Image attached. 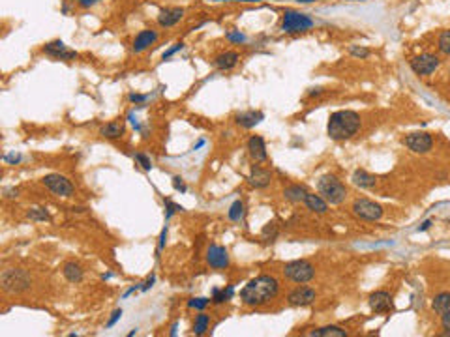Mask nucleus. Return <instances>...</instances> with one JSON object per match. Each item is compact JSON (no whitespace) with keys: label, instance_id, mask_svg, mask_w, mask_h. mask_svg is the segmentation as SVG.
Instances as JSON below:
<instances>
[{"label":"nucleus","instance_id":"f257e3e1","mask_svg":"<svg viewBox=\"0 0 450 337\" xmlns=\"http://www.w3.org/2000/svg\"><path fill=\"white\" fill-rule=\"evenodd\" d=\"M280 283L272 275H257L255 279L248 281V285L240 291V300L250 307H259L278 296Z\"/></svg>","mask_w":450,"mask_h":337},{"label":"nucleus","instance_id":"f03ea898","mask_svg":"<svg viewBox=\"0 0 450 337\" xmlns=\"http://www.w3.org/2000/svg\"><path fill=\"white\" fill-rule=\"evenodd\" d=\"M358 128H360L358 112L343 109V111L332 112L330 118H328L326 131H328V137H330L332 140H345V139H351V137L358 131Z\"/></svg>","mask_w":450,"mask_h":337},{"label":"nucleus","instance_id":"7ed1b4c3","mask_svg":"<svg viewBox=\"0 0 450 337\" xmlns=\"http://www.w3.org/2000/svg\"><path fill=\"white\" fill-rule=\"evenodd\" d=\"M317 189H319V195L325 199L326 202L330 204H342L347 197V189L345 185L340 182V180L334 176V174H325L317 180Z\"/></svg>","mask_w":450,"mask_h":337},{"label":"nucleus","instance_id":"20e7f679","mask_svg":"<svg viewBox=\"0 0 450 337\" xmlns=\"http://www.w3.org/2000/svg\"><path fill=\"white\" fill-rule=\"evenodd\" d=\"M0 283H2V288L6 292H22L30 286V275L25 270L11 268L6 270L4 274H2Z\"/></svg>","mask_w":450,"mask_h":337},{"label":"nucleus","instance_id":"39448f33","mask_svg":"<svg viewBox=\"0 0 450 337\" xmlns=\"http://www.w3.org/2000/svg\"><path fill=\"white\" fill-rule=\"evenodd\" d=\"M283 274H285L287 279L295 281V283H308V281L313 279L315 270L308 260L298 258V260H291V262H287L283 266Z\"/></svg>","mask_w":450,"mask_h":337},{"label":"nucleus","instance_id":"423d86ee","mask_svg":"<svg viewBox=\"0 0 450 337\" xmlns=\"http://www.w3.org/2000/svg\"><path fill=\"white\" fill-rule=\"evenodd\" d=\"M311 27H313L311 17L304 15V13H298V11H285L283 21H281V28H283V32L287 34L306 32V30H309Z\"/></svg>","mask_w":450,"mask_h":337},{"label":"nucleus","instance_id":"0eeeda50","mask_svg":"<svg viewBox=\"0 0 450 337\" xmlns=\"http://www.w3.org/2000/svg\"><path fill=\"white\" fill-rule=\"evenodd\" d=\"M353 213L364 221H379L382 218V208L370 199H358L353 204Z\"/></svg>","mask_w":450,"mask_h":337},{"label":"nucleus","instance_id":"6e6552de","mask_svg":"<svg viewBox=\"0 0 450 337\" xmlns=\"http://www.w3.org/2000/svg\"><path fill=\"white\" fill-rule=\"evenodd\" d=\"M41 184L58 197H72L73 195V185L72 182L62 176V174H47L41 178Z\"/></svg>","mask_w":450,"mask_h":337},{"label":"nucleus","instance_id":"1a4fd4ad","mask_svg":"<svg viewBox=\"0 0 450 337\" xmlns=\"http://www.w3.org/2000/svg\"><path fill=\"white\" fill-rule=\"evenodd\" d=\"M403 145L409 148L411 152L415 154H426V152L432 150L433 140L432 137L424 131H416V133H409L403 137Z\"/></svg>","mask_w":450,"mask_h":337},{"label":"nucleus","instance_id":"9d476101","mask_svg":"<svg viewBox=\"0 0 450 337\" xmlns=\"http://www.w3.org/2000/svg\"><path fill=\"white\" fill-rule=\"evenodd\" d=\"M409 64H411V69H413L416 75H430V73H433L439 67V58L435 55L424 53V55L420 56H415Z\"/></svg>","mask_w":450,"mask_h":337},{"label":"nucleus","instance_id":"9b49d317","mask_svg":"<svg viewBox=\"0 0 450 337\" xmlns=\"http://www.w3.org/2000/svg\"><path fill=\"white\" fill-rule=\"evenodd\" d=\"M315 298H317V294H315L313 288H309V286H298V288L289 292L287 302H289V305H292V307H306V305L315 302Z\"/></svg>","mask_w":450,"mask_h":337},{"label":"nucleus","instance_id":"f8f14e48","mask_svg":"<svg viewBox=\"0 0 450 337\" xmlns=\"http://www.w3.org/2000/svg\"><path fill=\"white\" fill-rule=\"evenodd\" d=\"M368 303H370V309L373 313H387L392 309V296L387 291H375L370 294Z\"/></svg>","mask_w":450,"mask_h":337},{"label":"nucleus","instance_id":"ddd939ff","mask_svg":"<svg viewBox=\"0 0 450 337\" xmlns=\"http://www.w3.org/2000/svg\"><path fill=\"white\" fill-rule=\"evenodd\" d=\"M207 262L216 270L227 268L229 266V253L223 246H210L207 249Z\"/></svg>","mask_w":450,"mask_h":337},{"label":"nucleus","instance_id":"4468645a","mask_svg":"<svg viewBox=\"0 0 450 337\" xmlns=\"http://www.w3.org/2000/svg\"><path fill=\"white\" fill-rule=\"evenodd\" d=\"M43 53L53 56V58H60V60H73V58H77V53L68 49L66 45H64V41H60V39H55V41L45 45Z\"/></svg>","mask_w":450,"mask_h":337},{"label":"nucleus","instance_id":"2eb2a0df","mask_svg":"<svg viewBox=\"0 0 450 337\" xmlns=\"http://www.w3.org/2000/svg\"><path fill=\"white\" fill-rule=\"evenodd\" d=\"M248 152H250V157H252L255 163H263L266 161V145H264L263 137H259V135H253L252 139L248 140Z\"/></svg>","mask_w":450,"mask_h":337},{"label":"nucleus","instance_id":"dca6fc26","mask_svg":"<svg viewBox=\"0 0 450 337\" xmlns=\"http://www.w3.org/2000/svg\"><path fill=\"white\" fill-rule=\"evenodd\" d=\"M184 17V8H163L158 15V25L163 28L174 27Z\"/></svg>","mask_w":450,"mask_h":337},{"label":"nucleus","instance_id":"f3484780","mask_svg":"<svg viewBox=\"0 0 450 337\" xmlns=\"http://www.w3.org/2000/svg\"><path fill=\"white\" fill-rule=\"evenodd\" d=\"M248 180H250V185H252V187H255V189H264V187L270 185L272 174H270V171H266V168L255 165V167L252 168L250 176H248Z\"/></svg>","mask_w":450,"mask_h":337},{"label":"nucleus","instance_id":"a211bd4d","mask_svg":"<svg viewBox=\"0 0 450 337\" xmlns=\"http://www.w3.org/2000/svg\"><path fill=\"white\" fill-rule=\"evenodd\" d=\"M158 39V32L156 30H141L133 39V45H131V49L135 53H143L145 49H148L150 45L156 43Z\"/></svg>","mask_w":450,"mask_h":337},{"label":"nucleus","instance_id":"6ab92c4d","mask_svg":"<svg viewBox=\"0 0 450 337\" xmlns=\"http://www.w3.org/2000/svg\"><path fill=\"white\" fill-rule=\"evenodd\" d=\"M238 60H240L238 53H235V51H225V53H221V55H218L214 58L212 64L218 67V69H221V71H229V69H233V67L238 64Z\"/></svg>","mask_w":450,"mask_h":337},{"label":"nucleus","instance_id":"aec40b11","mask_svg":"<svg viewBox=\"0 0 450 337\" xmlns=\"http://www.w3.org/2000/svg\"><path fill=\"white\" fill-rule=\"evenodd\" d=\"M304 204L308 206V210H311L315 213H325L328 210V202L321 195H315V193H308L306 199H304Z\"/></svg>","mask_w":450,"mask_h":337},{"label":"nucleus","instance_id":"412c9836","mask_svg":"<svg viewBox=\"0 0 450 337\" xmlns=\"http://www.w3.org/2000/svg\"><path fill=\"white\" fill-rule=\"evenodd\" d=\"M263 118H264V114L261 111H248V112H242V114L236 116V124L242 126V128H253V126H257Z\"/></svg>","mask_w":450,"mask_h":337},{"label":"nucleus","instance_id":"4be33fe9","mask_svg":"<svg viewBox=\"0 0 450 337\" xmlns=\"http://www.w3.org/2000/svg\"><path fill=\"white\" fill-rule=\"evenodd\" d=\"M353 184L354 185H358V187H364V189H370V187H373L375 185V176L370 173H366V171H362V168H358V171H354L353 173Z\"/></svg>","mask_w":450,"mask_h":337},{"label":"nucleus","instance_id":"5701e85b","mask_svg":"<svg viewBox=\"0 0 450 337\" xmlns=\"http://www.w3.org/2000/svg\"><path fill=\"white\" fill-rule=\"evenodd\" d=\"M432 307L433 311L437 315H441V317L450 313V292H441V294H437V296L433 298Z\"/></svg>","mask_w":450,"mask_h":337},{"label":"nucleus","instance_id":"b1692460","mask_svg":"<svg viewBox=\"0 0 450 337\" xmlns=\"http://www.w3.org/2000/svg\"><path fill=\"white\" fill-rule=\"evenodd\" d=\"M62 274H64V277H66L70 283L83 281V268H81L77 262H66L64 268H62Z\"/></svg>","mask_w":450,"mask_h":337},{"label":"nucleus","instance_id":"393cba45","mask_svg":"<svg viewBox=\"0 0 450 337\" xmlns=\"http://www.w3.org/2000/svg\"><path fill=\"white\" fill-rule=\"evenodd\" d=\"M309 335L313 337H347V331L340 326H323L317 330L309 331Z\"/></svg>","mask_w":450,"mask_h":337},{"label":"nucleus","instance_id":"a878e982","mask_svg":"<svg viewBox=\"0 0 450 337\" xmlns=\"http://www.w3.org/2000/svg\"><path fill=\"white\" fill-rule=\"evenodd\" d=\"M124 133V124L120 122H109L100 129V135L105 139H118Z\"/></svg>","mask_w":450,"mask_h":337},{"label":"nucleus","instance_id":"bb28decb","mask_svg":"<svg viewBox=\"0 0 450 337\" xmlns=\"http://www.w3.org/2000/svg\"><path fill=\"white\" fill-rule=\"evenodd\" d=\"M283 195H285L287 201H291V202H304L308 191L304 189L302 185H289V187L283 191Z\"/></svg>","mask_w":450,"mask_h":337},{"label":"nucleus","instance_id":"cd10ccee","mask_svg":"<svg viewBox=\"0 0 450 337\" xmlns=\"http://www.w3.org/2000/svg\"><path fill=\"white\" fill-rule=\"evenodd\" d=\"M233 286H227V288H223V291H219V288H214V292H212V298H210V300H212V303H216V305H219V303H223V302H227V300H231V298H233Z\"/></svg>","mask_w":450,"mask_h":337},{"label":"nucleus","instance_id":"c85d7f7f","mask_svg":"<svg viewBox=\"0 0 450 337\" xmlns=\"http://www.w3.org/2000/svg\"><path fill=\"white\" fill-rule=\"evenodd\" d=\"M208 324H210V319H208V315H205V313L197 315L195 324H193V333H195V335H202V333L208 330Z\"/></svg>","mask_w":450,"mask_h":337},{"label":"nucleus","instance_id":"c756f323","mask_svg":"<svg viewBox=\"0 0 450 337\" xmlns=\"http://www.w3.org/2000/svg\"><path fill=\"white\" fill-rule=\"evenodd\" d=\"M227 215H229L231 221H240V219L244 218V202L242 201L233 202L229 208V212H227Z\"/></svg>","mask_w":450,"mask_h":337},{"label":"nucleus","instance_id":"7c9ffc66","mask_svg":"<svg viewBox=\"0 0 450 337\" xmlns=\"http://www.w3.org/2000/svg\"><path fill=\"white\" fill-rule=\"evenodd\" d=\"M27 218L30 219V221H49L51 213L47 212L45 208H32V210L27 212Z\"/></svg>","mask_w":450,"mask_h":337},{"label":"nucleus","instance_id":"2f4dec72","mask_svg":"<svg viewBox=\"0 0 450 337\" xmlns=\"http://www.w3.org/2000/svg\"><path fill=\"white\" fill-rule=\"evenodd\" d=\"M439 51L444 55H450V30H444L439 36Z\"/></svg>","mask_w":450,"mask_h":337},{"label":"nucleus","instance_id":"473e14b6","mask_svg":"<svg viewBox=\"0 0 450 337\" xmlns=\"http://www.w3.org/2000/svg\"><path fill=\"white\" fill-rule=\"evenodd\" d=\"M210 302H212V300H208V298H191L190 302H188V307L197 309V311H202Z\"/></svg>","mask_w":450,"mask_h":337},{"label":"nucleus","instance_id":"72a5a7b5","mask_svg":"<svg viewBox=\"0 0 450 337\" xmlns=\"http://www.w3.org/2000/svg\"><path fill=\"white\" fill-rule=\"evenodd\" d=\"M276 236H278V227H276V223H266L264 225V229H263V238L264 240H274Z\"/></svg>","mask_w":450,"mask_h":337},{"label":"nucleus","instance_id":"f704fd0d","mask_svg":"<svg viewBox=\"0 0 450 337\" xmlns=\"http://www.w3.org/2000/svg\"><path fill=\"white\" fill-rule=\"evenodd\" d=\"M349 53L353 56H356V58H366V56H370V51L364 49V47H358V45H351L349 47Z\"/></svg>","mask_w":450,"mask_h":337},{"label":"nucleus","instance_id":"c9c22d12","mask_svg":"<svg viewBox=\"0 0 450 337\" xmlns=\"http://www.w3.org/2000/svg\"><path fill=\"white\" fill-rule=\"evenodd\" d=\"M182 49H184V43H182V41H178V43H174L173 47H171V49L165 51V53H163V55H162V58H163V60H169L171 56L176 55V53H178V51H182Z\"/></svg>","mask_w":450,"mask_h":337},{"label":"nucleus","instance_id":"e433bc0d","mask_svg":"<svg viewBox=\"0 0 450 337\" xmlns=\"http://www.w3.org/2000/svg\"><path fill=\"white\" fill-rule=\"evenodd\" d=\"M135 161H139V165L145 168V171H150V168H152L150 157H146L145 154H135Z\"/></svg>","mask_w":450,"mask_h":337},{"label":"nucleus","instance_id":"4c0bfd02","mask_svg":"<svg viewBox=\"0 0 450 337\" xmlns=\"http://www.w3.org/2000/svg\"><path fill=\"white\" fill-rule=\"evenodd\" d=\"M165 238H167V225L162 229V234H160V240H158V257H160V253H162L163 247H165Z\"/></svg>","mask_w":450,"mask_h":337},{"label":"nucleus","instance_id":"58836bf2","mask_svg":"<svg viewBox=\"0 0 450 337\" xmlns=\"http://www.w3.org/2000/svg\"><path fill=\"white\" fill-rule=\"evenodd\" d=\"M165 206H167V219L171 218L174 212L182 210V206H178V204H174V202H171V201H165Z\"/></svg>","mask_w":450,"mask_h":337},{"label":"nucleus","instance_id":"ea45409f","mask_svg":"<svg viewBox=\"0 0 450 337\" xmlns=\"http://www.w3.org/2000/svg\"><path fill=\"white\" fill-rule=\"evenodd\" d=\"M120 317H122V309H115L111 315V319H109V322H107V328H111V326L117 324V320L120 319Z\"/></svg>","mask_w":450,"mask_h":337},{"label":"nucleus","instance_id":"a19ab883","mask_svg":"<svg viewBox=\"0 0 450 337\" xmlns=\"http://www.w3.org/2000/svg\"><path fill=\"white\" fill-rule=\"evenodd\" d=\"M173 185H174V189L180 191V193H184V191H186V185H184V182H182V178H180V176H174Z\"/></svg>","mask_w":450,"mask_h":337},{"label":"nucleus","instance_id":"79ce46f5","mask_svg":"<svg viewBox=\"0 0 450 337\" xmlns=\"http://www.w3.org/2000/svg\"><path fill=\"white\" fill-rule=\"evenodd\" d=\"M128 98H129V101H131V103H145L148 95H145V94H129Z\"/></svg>","mask_w":450,"mask_h":337},{"label":"nucleus","instance_id":"37998d69","mask_svg":"<svg viewBox=\"0 0 450 337\" xmlns=\"http://www.w3.org/2000/svg\"><path fill=\"white\" fill-rule=\"evenodd\" d=\"M441 326H443V330H446V335H450V313L443 315V319H441Z\"/></svg>","mask_w":450,"mask_h":337},{"label":"nucleus","instance_id":"c03bdc74","mask_svg":"<svg viewBox=\"0 0 450 337\" xmlns=\"http://www.w3.org/2000/svg\"><path fill=\"white\" fill-rule=\"evenodd\" d=\"M227 39H229V41H236V43H240V41H244V36H242L240 32H229L227 34Z\"/></svg>","mask_w":450,"mask_h":337},{"label":"nucleus","instance_id":"a18cd8bd","mask_svg":"<svg viewBox=\"0 0 450 337\" xmlns=\"http://www.w3.org/2000/svg\"><path fill=\"white\" fill-rule=\"evenodd\" d=\"M154 281H156V275H150V277H148V279H146L145 283H143V286H141V291H148V288H150V286L154 285Z\"/></svg>","mask_w":450,"mask_h":337},{"label":"nucleus","instance_id":"49530a36","mask_svg":"<svg viewBox=\"0 0 450 337\" xmlns=\"http://www.w3.org/2000/svg\"><path fill=\"white\" fill-rule=\"evenodd\" d=\"M100 2V0H79V6L81 8H92V6H96Z\"/></svg>","mask_w":450,"mask_h":337},{"label":"nucleus","instance_id":"de8ad7c7","mask_svg":"<svg viewBox=\"0 0 450 337\" xmlns=\"http://www.w3.org/2000/svg\"><path fill=\"white\" fill-rule=\"evenodd\" d=\"M4 159L8 163H17V161H21V156H19V154H10V156H6Z\"/></svg>","mask_w":450,"mask_h":337},{"label":"nucleus","instance_id":"09e8293b","mask_svg":"<svg viewBox=\"0 0 450 337\" xmlns=\"http://www.w3.org/2000/svg\"><path fill=\"white\" fill-rule=\"evenodd\" d=\"M17 195H19L17 189H6V199H15Z\"/></svg>","mask_w":450,"mask_h":337},{"label":"nucleus","instance_id":"8fccbe9b","mask_svg":"<svg viewBox=\"0 0 450 337\" xmlns=\"http://www.w3.org/2000/svg\"><path fill=\"white\" fill-rule=\"evenodd\" d=\"M218 2H259V0H218Z\"/></svg>","mask_w":450,"mask_h":337},{"label":"nucleus","instance_id":"3c124183","mask_svg":"<svg viewBox=\"0 0 450 337\" xmlns=\"http://www.w3.org/2000/svg\"><path fill=\"white\" fill-rule=\"evenodd\" d=\"M176 328H178V324L174 322V324L171 326V331H169V335H176Z\"/></svg>","mask_w":450,"mask_h":337},{"label":"nucleus","instance_id":"603ef678","mask_svg":"<svg viewBox=\"0 0 450 337\" xmlns=\"http://www.w3.org/2000/svg\"><path fill=\"white\" fill-rule=\"evenodd\" d=\"M430 225H432V221H426V223L422 225V227H420V229H418V230H428V229H430Z\"/></svg>","mask_w":450,"mask_h":337},{"label":"nucleus","instance_id":"864d4df0","mask_svg":"<svg viewBox=\"0 0 450 337\" xmlns=\"http://www.w3.org/2000/svg\"><path fill=\"white\" fill-rule=\"evenodd\" d=\"M317 94H321V88H315V90H311V92H309V95H311V98H313V95H317Z\"/></svg>","mask_w":450,"mask_h":337},{"label":"nucleus","instance_id":"5fc2aeb1","mask_svg":"<svg viewBox=\"0 0 450 337\" xmlns=\"http://www.w3.org/2000/svg\"><path fill=\"white\" fill-rule=\"evenodd\" d=\"M202 145H205V140H199V142H197V145L193 146V150H197V148H201Z\"/></svg>","mask_w":450,"mask_h":337},{"label":"nucleus","instance_id":"6e6d98bb","mask_svg":"<svg viewBox=\"0 0 450 337\" xmlns=\"http://www.w3.org/2000/svg\"><path fill=\"white\" fill-rule=\"evenodd\" d=\"M297 2H313V0H297Z\"/></svg>","mask_w":450,"mask_h":337}]
</instances>
